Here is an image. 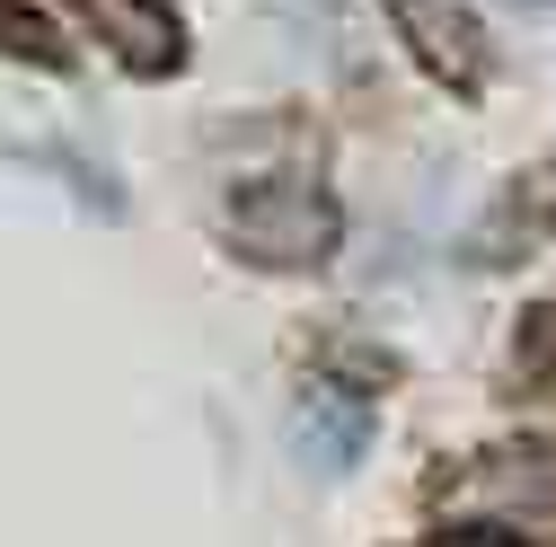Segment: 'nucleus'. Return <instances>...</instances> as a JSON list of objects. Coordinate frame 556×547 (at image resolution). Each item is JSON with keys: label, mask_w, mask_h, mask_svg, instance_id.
Returning a JSON list of instances; mask_svg holds the SVG:
<instances>
[{"label": "nucleus", "mask_w": 556, "mask_h": 547, "mask_svg": "<svg viewBox=\"0 0 556 547\" xmlns=\"http://www.w3.org/2000/svg\"><path fill=\"white\" fill-rule=\"evenodd\" d=\"M530 362L556 371V309H539V327H530Z\"/></svg>", "instance_id": "obj_8"}, {"label": "nucleus", "mask_w": 556, "mask_h": 547, "mask_svg": "<svg viewBox=\"0 0 556 547\" xmlns=\"http://www.w3.org/2000/svg\"><path fill=\"white\" fill-rule=\"evenodd\" d=\"M389 18L406 36V53L425 62L442 89H459V98L485 89V36H477L468 10H451V0H389Z\"/></svg>", "instance_id": "obj_4"}, {"label": "nucleus", "mask_w": 556, "mask_h": 547, "mask_svg": "<svg viewBox=\"0 0 556 547\" xmlns=\"http://www.w3.org/2000/svg\"><path fill=\"white\" fill-rule=\"evenodd\" d=\"M72 18L98 27V44L132 80H168L186 62V18L168 10V0H72Z\"/></svg>", "instance_id": "obj_3"}, {"label": "nucleus", "mask_w": 556, "mask_h": 547, "mask_svg": "<svg viewBox=\"0 0 556 547\" xmlns=\"http://www.w3.org/2000/svg\"><path fill=\"white\" fill-rule=\"evenodd\" d=\"M433 512L459 530H495V521H539L556 512V450L547 442H504V450H477L459 468L433 476Z\"/></svg>", "instance_id": "obj_2"}, {"label": "nucleus", "mask_w": 556, "mask_h": 547, "mask_svg": "<svg viewBox=\"0 0 556 547\" xmlns=\"http://www.w3.org/2000/svg\"><path fill=\"white\" fill-rule=\"evenodd\" d=\"M442 547H513V538H442Z\"/></svg>", "instance_id": "obj_9"}, {"label": "nucleus", "mask_w": 556, "mask_h": 547, "mask_svg": "<svg viewBox=\"0 0 556 547\" xmlns=\"http://www.w3.org/2000/svg\"><path fill=\"white\" fill-rule=\"evenodd\" d=\"M230 239H239V256H256V265H274V274L327 265V247H336V203H327V186H318L309 168H274V177H256V186L230 194Z\"/></svg>", "instance_id": "obj_1"}, {"label": "nucleus", "mask_w": 556, "mask_h": 547, "mask_svg": "<svg viewBox=\"0 0 556 547\" xmlns=\"http://www.w3.org/2000/svg\"><path fill=\"white\" fill-rule=\"evenodd\" d=\"M292 450H301L309 468L344 476V468L371 450V406H363L354 389H336V380H309L301 406H292Z\"/></svg>", "instance_id": "obj_5"}, {"label": "nucleus", "mask_w": 556, "mask_h": 547, "mask_svg": "<svg viewBox=\"0 0 556 547\" xmlns=\"http://www.w3.org/2000/svg\"><path fill=\"white\" fill-rule=\"evenodd\" d=\"M547 221H556V160L530 168L495 213L477 221V256H485V265H513V256H530V239H547Z\"/></svg>", "instance_id": "obj_6"}, {"label": "nucleus", "mask_w": 556, "mask_h": 547, "mask_svg": "<svg viewBox=\"0 0 556 547\" xmlns=\"http://www.w3.org/2000/svg\"><path fill=\"white\" fill-rule=\"evenodd\" d=\"M513 10H547V0H513Z\"/></svg>", "instance_id": "obj_10"}, {"label": "nucleus", "mask_w": 556, "mask_h": 547, "mask_svg": "<svg viewBox=\"0 0 556 547\" xmlns=\"http://www.w3.org/2000/svg\"><path fill=\"white\" fill-rule=\"evenodd\" d=\"M0 53H18V62H45V72H62L72 62V44H62L36 10H18V0H0Z\"/></svg>", "instance_id": "obj_7"}]
</instances>
